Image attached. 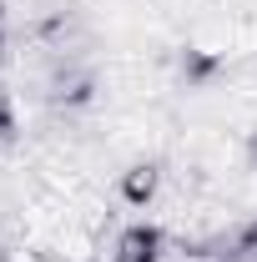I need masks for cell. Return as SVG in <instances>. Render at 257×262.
Instances as JSON below:
<instances>
[{
	"instance_id": "obj_1",
	"label": "cell",
	"mask_w": 257,
	"mask_h": 262,
	"mask_svg": "<svg viewBox=\"0 0 257 262\" xmlns=\"http://www.w3.org/2000/svg\"><path fill=\"white\" fill-rule=\"evenodd\" d=\"M116 262H161V232L157 227H131L116 242Z\"/></svg>"
}]
</instances>
